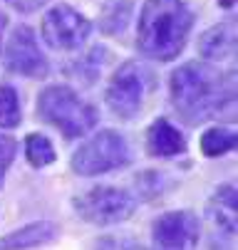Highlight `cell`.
I'll use <instances>...</instances> for the list:
<instances>
[{
    "label": "cell",
    "instance_id": "6da1fadb",
    "mask_svg": "<svg viewBox=\"0 0 238 250\" xmlns=\"http://www.w3.org/2000/svg\"><path fill=\"white\" fill-rule=\"evenodd\" d=\"M169 89L179 117L194 126L223 114L226 109H233L236 102L233 77L206 62H186L174 69Z\"/></svg>",
    "mask_w": 238,
    "mask_h": 250
},
{
    "label": "cell",
    "instance_id": "d6986e66",
    "mask_svg": "<svg viewBox=\"0 0 238 250\" xmlns=\"http://www.w3.org/2000/svg\"><path fill=\"white\" fill-rule=\"evenodd\" d=\"M5 27H8V15L0 13V47H3V32H5Z\"/></svg>",
    "mask_w": 238,
    "mask_h": 250
},
{
    "label": "cell",
    "instance_id": "30bf717a",
    "mask_svg": "<svg viewBox=\"0 0 238 250\" xmlns=\"http://www.w3.org/2000/svg\"><path fill=\"white\" fill-rule=\"evenodd\" d=\"M60 238V226L52 221H35L0 235V250H38Z\"/></svg>",
    "mask_w": 238,
    "mask_h": 250
},
{
    "label": "cell",
    "instance_id": "ffe728a7",
    "mask_svg": "<svg viewBox=\"0 0 238 250\" xmlns=\"http://www.w3.org/2000/svg\"><path fill=\"white\" fill-rule=\"evenodd\" d=\"M216 3H218L221 8H226V10H231V8H236V0H216Z\"/></svg>",
    "mask_w": 238,
    "mask_h": 250
},
{
    "label": "cell",
    "instance_id": "52a82bcc",
    "mask_svg": "<svg viewBox=\"0 0 238 250\" xmlns=\"http://www.w3.org/2000/svg\"><path fill=\"white\" fill-rule=\"evenodd\" d=\"M92 32V22L72 5H55L43 15V40L52 50L72 52L85 45Z\"/></svg>",
    "mask_w": 238,
    "mask_h": 250
},
{
    "label": "cell",
    "instance_id": "9c48e42d",
    "mask_svg": "<svg viewBox=\"0 0 238 250\" xmlns=\"http://www.w3.org/2000/svg\"><path fill=\"white\" fill-rule=\"evenodd\" d=\"M3 64L10 75H20V77H30V80H40L47 77V60L38 45V38L32 27L27 25H18L10 35V40L5 45L3 52Z\"/></svg>",
    "mask_w": 238,
    "mask_h": 250
},
{
    "label": "cell",
    "instance_id": "7a4b0ae2",
    "mask_svg": "<svg viewBox=\"0 0 238 250\" xmlns=\"http://www.w3.org/2000/svg\"><path fill=\"white\" fill-rule=\"evenodd\" d=\"M194 13L184 0H147L139 15L137 47L144 57L172 62L186 47Z\"/></svg>",
    "mask_w": 238,
    "mask_h": 250
},
{
    "label": "cell",
    "instance_id": "5b68a950",
    "mask_svg": "<svg viewBox=\"0 0 238 250\" xmlns=\"http://www.w3.org/2000/svg\"><path fill=\"white\" fill-rule=\"evenodd\" d=\"M137 203L139 201L134 198V193L117 186H94L72 198V208L77 213V218L97 228H107V226L129 221L134 216V210H137Z\"/></svg>",
    "mask_w": 238,
    "mask_h": 250
},
{
    "label": "cell",
    "instance_id": "277c9868",
    "mask_svg": "<svg viewBox=\"0 0 238 250\" xmlns=\"http://www.w3.org/2000/svg\"><path fill=\"white\" fill-rule=\"evenodd\" d=\"M131 164V149L127 139L114 129H102L89 136L85 144L72 154V171L77 176H102L109 171H119Z\"/></svg>",
    "mask_w": 238,
    "mask_h": 250
},
{
    "label": "cell",
    "instance_id": "44dd1931",
    "mask_svg": "<svg viewBox=\"0 0 238 250\" xmlns=\"http://www.w3.org/2000/svg\"><path fill=\"white\" fill-rule=\"evenodd\" d=\"M122 250H149V248H144V245H139V243H127Z\"/></svg>",
    "mask_w": 238,
    "mask_h": 250
},
{
    "label": "cell",
    "instance_id": "9a60e30c",
    "mask_svg": "<svg viewBox=\"0 0 238 250\" xmlns=\"http://www.w3.org/2000/svg\"><path fill=\"white\" fill-rule=\"evenodd\" d=\"M25 159L30 161V166L35 168H45L50 164H55L57 154H55V146L52 141L43 134H30L25 139Z\"/></svg>",
    "mask_w": 238,
    "mask_h": 250
},
{
    "label": "cell",
    "instance_id": "8fae6325",
    "mask_svg": "<svg viewBox=\"0 0 238 250\" xmlns=\"http://www.w3.org/2000/svg\"><path fill=\"white\" fill-rule=\"evenodd\" d=\"M147 154L159 159H174L179 154H186V136L169 119H156L147 129Z\"/></svg>",
    "mask_w": 238,
    "mask_h": 250
},
{
    "label": "cell",
    "instance_id": "3957f363",
    "mask_svg": "<svg viewBox=\"0 0 238 250\" xmlns=\"http://www.w3.org/2000/svg\"><path fill=\"white\" fill-rule=\"evenodd\" d=\"M38 114L47 124H52L57 131L65 134V139H80L89 129L97 126V109L85 102L72 87L67 84H50L38 97Z\"/></svg>",
    "mask_w": 238,
    "mask_h": 250
},
{
    "label": "cell",
    "instance_id": "4fadbf2b",
    "mask_svg": "<svg viewBox=\"0 0 238 250\" xmlns=\"http://www.w3.org/2000/svg\"><path fill=\"white\" fill-rule=\"evenodd\" d=\"M198 52L203 60H228L236 52V25L221 22L209 27L198 40Z\"/></svg>",
    "mask_w": 238,
    "mask_h": 250
},
{
    "label": "cell",
    "instance_id": "e0dca14e",
    "mask_svg": "<svg viewBox=\"0 0 238 250\" xmlns=\"http://www.w3.org/2000/svg\"><path fill=\"white\" fill-rule=\"evenodd\" d=\"M129 10H131V5L127 3H109L107 8H105V15H102V27H105L107 32H119V30H124V25H127V20H129Z\"/></svg>",
    "mask_w": 238,
    "mask_h": 250
},
{
    "label": "cell",
    "instance_id": "7c38bea8",
    "mask_svg": "<svg viewBox=\"0 0 238 250\" xmlns=\"http://www.w3.org/2000/svg\"><path fill=\"white\" fill-rule=\"evenodd\" d=\"M209 218L226 235H236L238 230V206H236V186L223 184L209 198Z\"/></svg>",
    "mask_w": 238,
    "mask_h": 250
},
{
    "label": "cell",
    "instance_id": "5bb4252c",
    "mask_svg": "<svg viewBox=\"0 0 238 250\" xmlns=\"http://www.w3.org/2000/svg\"><path fill=\"white\" fill-rule=\"evenodd\" d=\"M236 149V131L223 126H211L201 134V154L206 159L226 156Z\"/></svg>",
    "mask_w": 238,
    "mask_h": 250
},
{
    "label": "cell",
    "instance_id": "ba28073f",
    "mask_svg": "<svg viewBox=\"0 0 238 250\" xmlns=\"http://www.w3.org/2000/svg\"><path fill=\"white\" fill-rule=\"evenodd\" d=\"M201 221L194 210H166L151 223V250H194Z\"/></svg>",
    "mask_w": 238,
    "mask_h": 250
},
{
    "label": "cell",
    "instance_id": "ac0fdd59",
    "mask_svg": "<svg viewBox=\"0 0 238 250\" xmlns=\"http://www.w3.org/2000/svg\"><path fill=\"white\" fill-rule=\"evenodd\" d=\"M13 159H15V139H10L8 134H0V188H3L5 173H8Z\"/></svg>",
    "mask_w": 238,
    "mask_h": 250
},
{
    "label": "cell",
    "instance_id": "2e32d148",
    "mask_svg": "<svg viewBox=\"0 0 238 250\" xmlns=\"http://www.w3.org/2000/svg\"><path fill=\"white\" fill-rule=\"evenodd\" d=\"M22 122L20 97L13 87L0 84V129H15Z\"/></svg>",
    "mask_w": 238,
    "mask_h": 250
},
{
    "label": "cell",
    "instance_id": "8992f818",
    "mask_svg": "<svg viewBox=\"0 0 238 250\" xmlns=\"http://www.w3.org/2000/svg\"><path fill=\"white\" fill-rule=\"evenodd\" d=\"M149 75L151 72L139 62H124L112 75L105 89V102L119 119H134L142 112L151 80Z\"/></svg>",
    "mask_w": 238,
    "mask_h": 250
}]
</instances>
